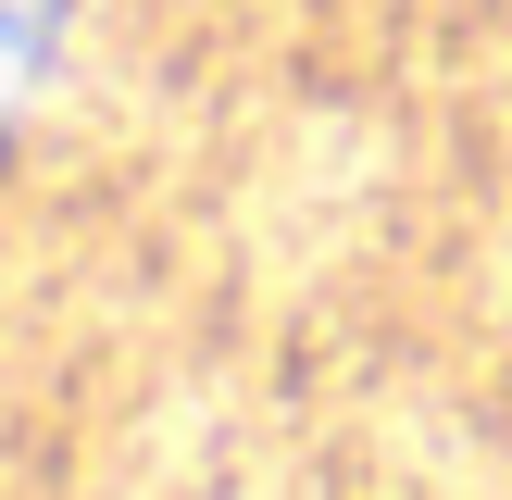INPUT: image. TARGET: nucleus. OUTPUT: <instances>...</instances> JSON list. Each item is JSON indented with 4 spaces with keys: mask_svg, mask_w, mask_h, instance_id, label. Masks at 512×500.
<instances>
[{
    "mask_svg": "<svg viewBox=\"0 0 512 500\" xmlns=\"http://www.w3.org/2000/svg\"><path fill=\"white\" fill-rule=\"evenodd\" d=\"M38 38H50V0H0V113H13V88L38 75Z\"/></svg>",
    "mask_w": 512,
    "mask_h": 500,
    "instance_id": "f257e3e1",
    "label": "nucleus"
}]
</instances>
